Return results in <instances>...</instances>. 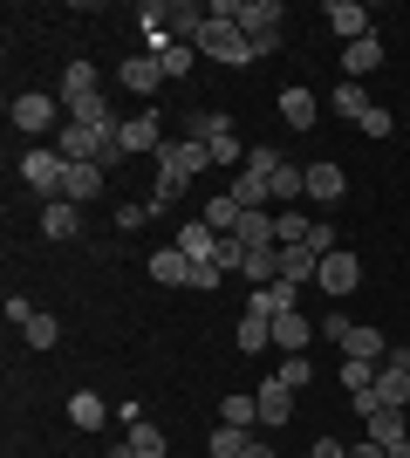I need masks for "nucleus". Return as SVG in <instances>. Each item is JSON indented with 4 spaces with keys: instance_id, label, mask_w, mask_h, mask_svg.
Returning a JSON list of instances; mask_svg holds the SVG:
<instances>
[{
    "instance_id": "nucleus-26",
    "label": "nucleus",
    "mask_w": 410,
    "mask_h": 458,
    "mask_svg": "<svg viewBox=\"0 0 410 458\" xmlns=\"http://www.w3.org/2000/svg\"><path fill=\"white\" fill-rule=\"evenodd\" d=\"M280 308H294V287L288 281H267V287H254V294H247V315H280Z\"/></svg>"
},
{
    "instance_id": "nucleus-41",
    "label": "nucleus",
    "mask_w": 410,
    "mask_h": 458,
    "mask_svg": "<svg viewBox=\"0 0 410 458\" xmlns=\"http://www.w3.org/2000/svg\"><path fill=\"white\" fill-rule=\"evenodd\" d=\"M308 247L322 253V260H329V253L342 247V240H335V226H329V219H314V233H308Z\"/></svg>"
},
{
    "instance_id": "nucleus-9",
    "label": "nucleus",
    "mask_w": 410,
    "mask_h": 458,
    "mask_svg": "<svg viewBox=\"0 0 410 458\" xmlns=\"http://www.w3.org/2000/svg\"><path fill=\"white\" fill-rule=\"evenodd\" d=\"M314 335H322V328H314L301 308H280V315H273V349H288V356H308Z\"/></svg>"
},
{
    "instance_id": "nucleus-25",
    "label": "nucleus",
    "mask_w": 410,
    "mask_h": 458,
    "mask_svg": "<svg viewBox=\"0 0 410 458\" xmlns=\"http://www.w3.org/2000/svg\"><path fill=\"white\" fill-rule=\"evenodd\" d=\"M69 424H76V431H103V424H110V403H103L96 390H76V397H69Z\"/></svg>"
},
{
    "instance_id": "nucleus-29",
    "label": "nucleus",
    "mask_w": 410,
    "mask_h": 458,
    "mask_svg": "<svg viewBox=\"0 0 410 458\" xmlns=\"http://www.w3.org/2000/svg\"><path fill=\"white\" fill-rule=\"evenodd\" d=\"M233 240L239 247H273V212H239Z\"/></svg>"
},
{
    "instance_id": "nucleus-13",
    "label": "nucleus",
    "mask_w": 410,
    "mask_h": 458,
    "mask_svg": "<svg viewBox=\"0 0 410 458\" xmlns=\"http://www.w3.org/2000/svg\"><path fill=\"white\" fill-rule=\"evenodd\" d=\"M342 356H349V363H383V356H390V343H383V328L349 322V328H342Z\"/></svg>"
},
{
    "instance_id": "nucleus-6",
    "label": "nucleus",
    "mask_w": 410,
    "mask_h": 458,
    "mask_svg": "<svg viewBox=\"0 0 410 458\" xmlns=\"http://www.w3.org/2000/svg\"><path fill=\"white\" fill-rule=\"evenodd\" d=\"M7 116H14V131H62V96H41V89H28V96H14L7 103Z\"/></svg>"
},
{
    "instance_id": "nucleus-10",
    "label": "nucleus",
    "mask_w": 410,
    "mask_h": 458,
    "mask_svg": "<svg viewBox=\"0 0 410 458\" xmlns=\"http://www.w3.org/2000/svg\"><path fill=\"white\" fill-rule=\"evenodd\" d=\"M151 281H157V287H192V281H198V260H192L185 247H157V253H151Z\"/></svg>"
},
{
    "instance_id": "nucleus-8",
    "label": "nucleus",
    "mask_w": 410,
    "mask_h": 458,
    "mask_svg": "<svg viewBox=\"0 0 410 458\" xmlns=\"http://www.w3.org/2000/svg\"><path fill=\"white\" fill-rule=\"evenodd\" d=\"M322 21L335 28V41H342V48H349V41H363V35H376L363 0H329V7H322Z\"/></svg>"
},
{
    "instance_id": "nucleus-45",
    "label": "nucleus",
    "mask_w": 410,
    "mask_h": 458,
    "mask_svg": "<svg viewBox=\"0 0 410 458\" xmlns=\"http://www.w3.org/2000/svg\"><path fill=\"white\" fill-rule=\"evenodd\" d=\"M349 458H390V452H383V445H370V438H363V445H349Z\"/></svg>"
},
{
    "instance_id": "nucleus-30",
    "label": "nucleus",
    "mask_w": 410,
    "mask_h": 458,
    "mask_svg": "<svg viewBox=\"0 0 410 458\" xmlns=\"http://www.w3.org/2000/svg\"><path fill=\"white\" fill-rule=\"evenodd\" d=\"M239 349H247V356H254V349H273V322L267 315H247V308H239Z\"/></svg>"
},
{
    "instance_id": "nucleus-19",
    "label": "nucleus",
    "mask_w": 410,
    "mask_h": 458,
    "mask_svg": "<svg viewBox=\"0 0 410 458\" xmlns=\"http://www.w3.org/2000/svg\"><path fill=\"white\" fill-rule=\"evenodd\" d=\"M62 199H69V206H89V199H103V165H69V178H62Z\"/></svg>"
},
{
    "instance_id": "nucleus-12",
    "label": "nucleus",
    "mask_w": 410,
    "mask_h": 458,
    "mask_svg": "<svg viewBox=\"0 0 410 458\" xmlns=\"http://www.w3.org/2000/svg\"><path fill=\"white\" fill-rule=\"evenodd\" d=\"M254 403H260V431H280V424L294 418V390H288L280 377H267V383H260V390H254Z\"/></svg>"
},
{
    "instance_id": "nucleus-2",
    "label": "nucleus",
    "mask_w": 410,
    "mask_h": 458,
    "mask_svg": "<svg viewBox=\"0 0 410 458\" xmlns=\"http://www.w3.org/2000/svg\"><path fill=\"white\" fill-rule=\"evenodd\" d=\"M157 144H164V123H157V110H137V116H123L117 131H110V151H103V172H110L117 157H137V151H151V157H157Z\"/></svg>"
},
{
    "instance_id": "nucleus-28",
    "label": "nucleus",
    "mask_w": 410,
    "mask_h": 458,
    "mask_svg": "<svg viewBox=\"0 0 410 458\" xmlns=\"http://www.w3.org/2000/svg\"><path fill=\"white\" fill-rule=\"evenodd\" d=\"M335 116H349V123H363V116H370V89H363V82H335Z\"/></svg>"
},
{
    "instance_id": "nucleus-4",
    "label": "nucleus",
    "mask_w": 410,
    "mask_h": 458,
    "mask_svg": "<svg viewBox=\"0 0 410 458\" xmlns=\"http://www.w3.org/2000/svg\"><path fill=\"white\" fill-rule=\"evenodd\" d=\"M280 21H288L280 0H239V35L254 41V55H273V48H280Z\"/></svg>"
},
{
    "instance_id": "nucleus-14",
    "label": "nucleus",
    "mask_w": 410,
    "mask_h": 458,
    "mask_svg": "<svg viewBox=\"0 0 410 458\" xmlns=\"http://www.w3.org/2000/svg\"><path fill=\"white\" fill-rule=\"evenodd\" d=\"M314 116H322V96L288 82V89H280V123H288V131H314Z\"/></svg>"
},
{
    "instance_id": "nucleus-7",
    "label": "nucleus",
    "mask_w": 410,
    "mask_h": 458,
    "mask_svg": "<svg viewBox=\"0 0 410 458\" xmlns=\"http://www.w3.org/2000/svg\"><path fill=\"white\" fill-rule=\"evenodd\" d=\"M376 403H410V349H390L383 363H376Z\"/></svg>"
},
{
    "instance_id": "nucleus-27",
    "label": "nucleus",
    "mask_w": 410,
    "mask_h": 458,
    "mask_svg": "<svg viewBox=\"0 0 410 458\" xmlns=\"http://www.w3.org/2000/svg\"><path fill=\"white\" fill-rule=\"evenodd\" d=\"M123 445H130V458H164V452H172V438H164L151 418L137 424V431H123Z\"/></svg>"
},
{
    "instance_id": "nucleus-24",
    "label": "nucleus",
    "mask_w": 410,
    "mask_h": 458,
    "mask_svg": "<svg viewBox=\"0 0 410 458\" xmlns=\"http://www.w3.org/2000/svg\"><path fill=\"white\" fill-rule=\"evenodd\" d=\"M103 89V76H96V62H69V69H62V103H82V96H96Z\"/></svg>"
},
{
    "instance_id": "nucleus-34",
    "label": "nucleus",
    "mask_w": 410,
    "mask_h": 458,
    "mask_svg": "<svg viewBox=\"0 0 410 458\" xmlns=\"http://www.w3.org/2000/svg\"><path fill=\"white\" fill-rule=\"evenodd\" d=\"M247 438H254V431H233V424H219L205 452H213V458H247Z\"/></svg>"
},
{
    "instance_id": "nucleus-21",
    "label": "nucleus",
    "mask_w": 410,
    "mask_h": 458,
    "mask_svg": "<svg viewBox=\"0 0 410 458\" xmlns=\"http://www.w3.org/2000/svg\"><path fill=\"white\" fill-rule=\"evenodd\" d=\"M370 445H383V452H390V445H404L410 438V424H404V411H397V403H383V411H370Z\"/></svg>"
},
{
    "instance_id": "nucleus-5",
    "label": "nucleus",
    "mask_w": 410,
    "mask_h": 458,
    "mask_svg": "<svg viewBox=\"0 0 410 458\" xmlns=\"http://www.w3.org/2000/svg\"><path fill=\"white\" fill-rule=\"evenodd\" d=\"M62 178H69V157H62L55 144H35V151L21 157V185H28V191H41L48 206L62 199Z\"/></svg>"
},
{
    "instance_id": "nucleus-38",
    "label": "nucleus",
    "mask_w": 410,
    "mask_h": 458,
    "mask_svg": "<svg viewBox=\"0 0 410 458\" xmlns=\"http://www.w3.org/2000/svg\"><path fill=\"white\" fill-rule=\"evenodd\" d=\"M21 335H28V349H55V343H62V322H55V315H35Z\"/></svg>"
},
{
    "instance_id": "nucleus-35",
    "label": "nucleus",
    "mask_w": 410,
    "mask_h": 458,
    "mask_svg": "<svg viewBox=\"0 0 410 458\" xmlns=\"http://www.w3.org/2000/svg\"><path fill=\"white\" fill-rule=\"evenodd\" d=\"M342 390H349V397H370L376 390V363H349V356H342Z\"/></svg>"
},
{
    "instance_id": "nucleus-17",
    "label": "nucleus",
    "mask_w": 410,
    "mask_h": 458,
    "mask_svg": "<svg viewBox=\"0 0 410 458\" xmlns=\"http://www.w3.org/2000/svg\"><path fill=\"white\" fill-rule=\"evenodd\" d=\"M342 191H349V178H342V165H308V199L314 206H342Z\"/></svg>"
},
{
    "instance_id": "nucleus-46",
    "label": "nucleus",
    "mask_w": 410,
    "mask_h": 458,
    "mask_svg": "<svg viewBox=\"0 0 410 458\" xmlns=\"http://www.w3.org/2000/svg\"><path fill=\"white\" fill-rule=\"evenodd\" d=\"M390 458H410V438H404V445H390Z\"/></svg>"
},
{
    "instance_id": "nucleus-31",
    "label": "nucleus",
    "mask_w": 410,
    "mask_h": 458,
    "mask_svg": "<svg viewBox=\"0 0 410 458\" xmlns=\"http://www.w3.org/2000/svg\"><path fill=\"white\" fill-rule=\"evenodd\" d=\"M192 62H198V48H185V41H164V48H157V69H164V82H172V76H192Z\"/></svg>"
},
{
    "instance_id": "nucleus-42",
    "label": "nucleus",
    "mask_w": 410,
    "mask_h": 458,
    "mask_svg": "<svg viewBox=\"0 0 410 458\" xmlns=\"http://www.w3.org/2000/svg\"><path fill=\"white\" fill-rule=\"evenodd\" d=\"M144 219H151V199H130V206H117V226H123V233L144 226Z\"/></svg>"
},
{
    "instance_id": "nucleus-3",
    "label": "nucleus",
    "mask_w": 410,
    "mask_h": 458,
    "mask_svg": "<svg viewBox=\"0 0 410 458\" xmlns=\"http://www.w3.org/2000/svg\"><path fill=\"white\" fill-rule=\"evenodd\" d=\"M198 172H213V151H205V144H198V137H164V144H157V178H178V185H185V178H198Z\"/></svg>"
},
{
    "instance_id": "nucleus-15",
    "label": "nucleus",
    "mask_w": 410,
    "mask_h": 458,
    "mask_svg": "<svg viewBox=\"0 0 410 458\" xmlns=\"http://www.w3.org/2000/svg\"><path fill=\"white\" fill-rule=\"evenodd\" d=\"M219 240H226V233H213L205 219H185V226H178V247L192 253L198 267H219Z\"/></svg>"
},
{
    "instance_id": "nucleus-44",
    "label": "nucleus",
    "mask_w": 410,
    "mask_h": 458,
    "mask_svg": "<svg viewBox=\"0 0 410 458\" xmlns=\"http://www.w3.org/2000/svg\"><path fill=\"white\" fill-rule=\"evenodd\" d=\"M247 458H280V452H273V438H267V431H254V438H247Z\"/></svg>"
},
{
    "instance_id": "nucleus-39",
    "label": "nucleus",
    "mask_w": 410,
    "mask_h": 458,
    "mask_svg": "<svg viewBox=\"0 0 410 458\" xmlns=\"http://www.w3.org/2000/svg\"><path fill=\"white\" fill-rule=\"evenodd\" d=\"M273 377L288 383V390H308V383H314V363H308V356H288V363L273 369Z\"/></svg>"
},
{
    "instance_id": "nucleus-1",
    "label": "nucleus",
    "mask_w": 410,
    "mask_h": 458,
    "mask_svg": "<svg viewBox=\"0 0 410 458\" xmlns=\"http://www.w3.org/2000/svg\"><path fill=\"white\" fill-rule=\"evenodd\" d=\"M198 55L205 62H254V41L239 35V0H213L205 7V35H198Z\"/></svg>"
},
{
    "instance_id": "nucleus-40",
    "label": "nucleus",
    "mask_w": 410,
    "mask_h": 458,
    "mask_svg": "<svg viewBox=\"0 0 410 458\" xmlns=\"http://www.w3.org/2000/svg\"><path fill=\"white\" fill-rule=\"evenodd\" d=\"M356 131H363V137H390V131H397V116L383 110V103H370V116H363V123H356Z\"/></svg>"
},
{
    "instance_id": "nucleus-16",
    "label": "nucleus",
    "mask_w": 410,
    "mask_h": 458,
    "mask_svg": "<svg viewBox=\"0 0 410 458\" xmlns=\"http://www.w3.org/2000/svg\"><path fill=\"white\" fill-rule=\"evenodd\" d=\"M376 69H383V41L376 35H363V41L342 48V82H363V76H376Z\"/></svg>"
},
{
    "instance_id": "nucleus-37",
    "label": "nucleus",
    "mask_w": 410,
    "mask_h": 458,
    "mask_svg": "<svg viewBox=\"0 0 410 458\" xmlns=\"http://www.w3.org/2000/svg\"><path fill=\"white\" fill-rule=\"evenodd\" d=\"M198 219H205V226H213V233H233V226H239V206H233V199H226V191H219V199H213V206H205V212H198Z\"/></svg>"
},
{
    "instance_id": "nucleus-36",
    "label": "nucleus",
    "mask_w": 410,
    "mask_h": 458,
    "mask_svg": "<svg viewBox=\"0 0 410 458\" xmlns=\"http://www.w3.org/2000/svg\"><path fill=\"white\" fill-rule=\"evenodd\" d=\"M205 151H213V165H226V172H233V165H247V144H239V131L213 137V144H205Z\"/></svg>"
},
{
    "instance_id": "nucleus-32",
    "label": "nucleus",
    "mask_w": 410,
    "mask_h": 458,
    "mask_svg": "<svg viewBox=\"0 0 410 458\" xmlns=\"http://www.w3.org/2000/svg\"><path fill=\"white\" fill-rule=\"evenodd\" d=\"M226 131H233V116H219V110L185 116V137H198V144H213V137H226Z\"/></svg>"
},
{
    "instance_id": "nucleus-18",
    "label": "nucleus",
    "mask_w": 410,
    "mask_h": 458,
    "mask_svg": "<svg viewBox=\"0 0 410 458\" xmlns=\"http://www.w3.org/2000/svg\"><path fill=\"white\" fill-rule=\"evenodd\" d=\"M117 76H123V89H130V96H157V89H164V69H157V55H130Z\"/></svg>"
},
{
    "instance_id": "nucleus-23",
    "label": "nucleus",
    "mask_w": 410,
    "mask_h": 458,
    "mask_svg": "<svg viewBox=\"0 0 410 458\" xmlns=\"http://www.w3.org/2000/svg\"><path fill=\"white\" fill-rule=\"evenodd\" d=\"M308 233H314V219L301 206H280V212H273V247H308Z\"/></svg>"
},
{
    "instance_id": "nucleus-33",
    "label": "nucleus",
    "mask_w": 410,
    "mask_h": 458,
    "mask_svg": "<svg viewBox=\"0 0 410 458\" xmlns=\"http://www.w3.org/2000/svg\"><path fill=\"white\" fill-rule=\"evenodd\" d=\"M219 418L233 424V431H260V403L254 397H226V403H219Z\"/></svg>"
},
{
    "instance_id": "nucleus-20",
    "label": "nucleus",
    "mask_w": 410,
    "mask_h": 458,
    "mask_svg": "<svg viewBox=\"0 0 410 458\" xmlns=\"http://www.w3.org/2000/svg\"><path fill=\"white\" fill-rule=\"evenodd\" d=\"M41 233H48V240H82V206H69V199L41 206Z\"/></svg>"
},
{
    "instance_id": "nucleus-43",
    "label": "nucleus",
    "mask_w": 410,
    "mask_h": 458,
    "mask_svg": "<svg viewBox=\"0 0 410 458\" xmlns=\"http://www.w3.org/2000/svg\"><path fill=\"white\" fill-rule=\"evenodd\" d=\"M308 458H349V445H342V438H314Z\"/></svg>"
},
{
    "instance_id": "nucleus-22",
    "label": "nucleus",
    "mask_w": 410,
    "mask_h": 458,
    "mask_svg": "<svg viewBox=\"0 0 410 458\" xmlns=\"http://www.w3.org/2000/svg\"><path fill=\"white\" fill-rule=\"evenodd\" d=\"M314 274H322V253L314 247H280V281L288 287H308Z\"/></svg>"
},
{
    "instance_id": "nucleus-11",
    "label": "nucleus",
    "mask_w": 410,
    "mask_h": 458,
    "mask_svg": "<svg viewBox=\"0 0 410 458\" xmlns=\"http://www.w3.org/2000/svg\"><path fill=\"white\" fill-rule=\"evenodd\" d=\"M314 281H322V294H356V281H363V260H356L349 247H335L329 260H322V274H314Z\"/></svg>"
}]
</instances>
